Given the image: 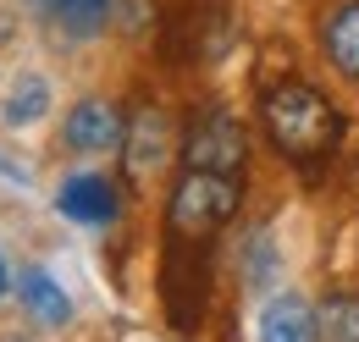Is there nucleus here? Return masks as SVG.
<instances>
[{
	"label": "nucleus",
	"mask_w": 359,
	"mask_h": 342,
	"mask_svg": "<svg viewBox=\"0 0 359 342\" xmlns=\"http://www.w3.org/2000/svg\"><path fill=\"white\" fill-rule=\"evenodd\" d=\"M50 105H55V94H50L45 78H39V72H17V78L6 83V94H0V122L11 132H28L50 116Z\"/></svg>",
	"instance_id": "1a4fd4ad"
},
{
	"label": "nucleus",
	"mask_w": 359,
	"mask_h": 342,
	"mask_svg": "<svg viewBox=\"0 0 359 342\" xmlns=\"http://www.w3.org/2000/svg\"><path fill=\"white\" fill-rule=\"evenodd\" d=\"M17 299H22L34 326H67L72 320V299H67V287L50 276L45 265H22L17 271Z\"/></svg>",
	"instance_id": "6e6552de"
},
{
	"label": "nucleus",
	"mask_w": 359,
	"mask_h": 342,
	"mask_svg": "<svg viewBox=\"0 0 359 342\" xmlns=\"http://www.w3.org/2000/svg\"><path fill=\"white\" fill-rule=\"evenodd\" d=\"M11 282H17V276H11V271H6V259H0V299H6V287H11Z\"/></svg>",
	"instance_id": "ddd939ff"
},
{
	"label": "nucleus",
	"mask_w": 359,
	"mask_h": 342,
	"mask_svg": "<svg viewBox=\"0 0 359 342\" xmlns=\"http://www.w3.org/2000/svg\"><path fill=\"white\" fill-rule=\"evenodd\" d=\"M260 116H266L271 144H276L287 160H320V155L337 149V138H343V116H337V105H332L315 83H299V78L266 88Z\"/></svg>",
	"instance_id": "f257e3e1"
},
{
	"label": "nucleus",
	"mask_w": 359,
	"mask_h": 342,
	"mask_svg": "<svg viewBox=\"0 0 359 342\" xmlns=\"http://www.w3.org/2000/svg\"><path fill=\"white\" fill-rule=\"evenodd\" d=\"M166 149H172V128H166V116H161L155 105H144L133 122H128L122 160H128V171H133V177H149V171H161Z\"/></svg>",
	"instance_id": "0eeeda50"
},
{
	"label": "nucleus",
	"mask_w": 359,
	"mask_h": 342,
	"mask_svg": "<svg viewBox=\"0 0 359 342\" xmlns=\"http://www.w3.org/2000/svg\"><path fill=\"white\" fill-rule=\"evenodd\" d=\"M315 342H359V299L332 293L315 303Z\"/></svg>",
	"instance_id": "f8f14e48"
},
{
	"label": "nucleus",
	"mask_w": 359,
	"mask_h": 342,
	"mask_svg": "<svg viewBox=\"0 0 359 342\" xmlns=\"http://www.w3.org/2000/svg\"><path fill=\"white\" fill-rule=\"evenodd\" d=\"M50 11V22L67 34V39H94V34H105V22H111V11H116V0H39Z\"/></svg>",
	"instance_id": "9b49d317"
},
{
	"label": "nucleus",
	"mask_w": 359,
	"mask_h": 342,
	"mask_svg": "<svg viewBox=\"0 0 359 342\" xmlns=\"http://www.w3.org/2000/svg\"><path fill=\"white\" fill-rule=\"evenodd\" d=\"M255 342H315V303L293 287L271 293L255 315Z\"/></svg>",
	"instance_id": "39448f33"
},
{
	"label": "nucleus",
	"mask_w": 359,
	"mask_h": 342,
	"mask_svg": "<svg viewBox=\"0 0 359 342\" xmlns=\"http://www.w3.org/2000/svg\"><path fill=\"white\" fill-rule=\"evenodd\" d=\"M61 138H67L72 155H116L122 138H128V116H122V105H111V100H100V94H83V100L67 111Z\"/></svg>",
	"instance_id": "20e7f679"
},
{
	"label": "nucleus",
	"mask_w": 359,
	"mask_h": 342,
	"mask_svg": "<svg viewBox=\"0 0 359 342\" xmlns=\"http://www.w3.org/2000/svg\"><path fill=\"white\" fill-rule=\"evenodd\" d=\"M232 215H238V177L182 166L177 188H172V210H166L177 238H210V232H222Z\"/></svg>",
	"instance_id": "f03ea898"
},
{
	"label": "nucleus",
	"mask_w": 359,
	"mask_h": 342,
	"mask_svg": "<svg viewBox=\"0 0 359 342\" xmlns=\"http://www.w3.org/2000/svg\"><path fill=\"white\" fill-rule=\"evenodd\" d=\"M249 160V138L238 128V116L210 105L188 122V138H182V166L194 171H222V177H238Z\"/></svg>",
	"instance_id": "7ed1b4c3"
},
{
	"label": "nucleus",
	"mask_w": 359,
	"mask_h": 342,
	"mask_svg": "<svg viewBox=\"0 0 359 342\" xmlns=\"http://www.w3.org/2000/svg\"><path fill=\"white\" fill-rule=\"evenodd\" d=\"M320 50H326V61H332L348 83H359V0L337 6V11L320 22Z\"/></svg>",
	"instance_id": "9d476101"
},
{
	"label": "nucleus",
	"mask_w": 359,
	"mask_h": 342,
	"mask_svg": "<svg viewBox=\"0 0 359 342\" xmlns=\"http://www.w3.org/2000/svg\"><path fill=\"white\" fill-rule=\"evenodd\" d=\"M55 210L83 221V226H105V221L116 215V182H111V177H94V171H78V177L61 182Z\"/></svg>",
	"instance_id": "423d86ee"
},
{
	"label": "nucleus",
	"mask_w": 359,
	"mask_h": 342,
	"mask_svg": "<svg viewBox=\"0 0 359 342\" xmlns=\"http://www.w3.org/2000/svg\"><path fill=\"white\" fill-rule=\"evenodd\" d=\"M6 342H34V337H6Z\"/></svg>",
	"instance_id": "4468645a"
}]
</instances>
